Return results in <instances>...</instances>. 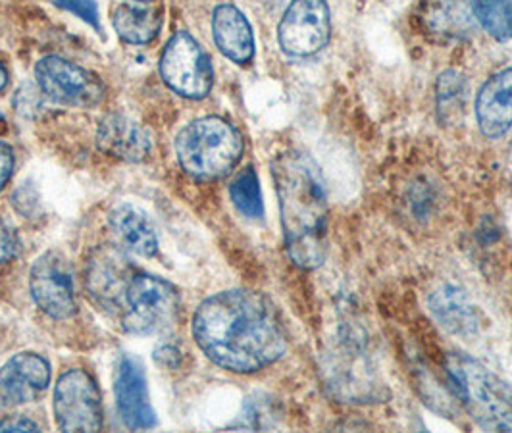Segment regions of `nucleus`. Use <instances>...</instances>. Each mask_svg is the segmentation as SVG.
<instances>
[{
    "label": "nucleus",
    "instance_id": "f257e3e1",
    "mask_svg": "<svg viewBox=\"0 0 512 433\" xmlns=\"http://www.w3.org/2000/svg\"><path fill=\"white\" fill-rule=\"evenodd\" d=\"M197 345L214 364L249 374L285 353V333L270 301L255 291L235 289L206 299L193 318Z\"/></svg>",
    "mask_w": 512,
    "mask_h": 433
},
{
    "label": "nucleus",
    "instance_id": "f03ea898",
    "mask_svg": "<svg viewBox=\"0 0 512 433\" xmlns=\"http://www.w3.org/2000/svg\"><path fill=\"white\" fill-rule=\"evenodd\" d=\"M272 174L287 253L301 268H318L328 247V195L320 168L307 154L283 153L274 160Z\"/></svg>",
    "mask_w": 512,
    "mask_h": 433
},
{
    "label": "nucleus",
    "instance_id": "7ed1b4c3",
    "mask_svg": "<svg viewBox=\"0 0 512 433\" xmlns=\"http://www.w3.org/2000/svg\"><path fill=\"white\" fill-rule=\"evenodd\" d=\"M181 168L199 179L228 176L243 154V139L222 118H201L181 129L176 139Z\"/></svg>",
    "mask_w": 512,
    "mask_h": 433
},
{
    "label": "nucleus",
    "instance_id": "20e7f679",
    "mask_svg": "<svg viewBox=\"0 0 512 433\" xmlns=\"http://www.w3.org/2000/svg\"><path fill=\"white\" fill-rule=\"evenodd\" d=\"M449 376L474 420L487 430L512 432V389L480 362L449 358Z\"/></svg>",
    "mask_w": 512,
    "mask_h": 433
},
{
    "label": "nucleus",
    "instance_id": "39448f33",
    "mask_svg": "<svg viewBox=\"0 0 512 433\" xmlns=\"http://www.w3.org/2000/svg\"><path fill=\"white\" fill-rule=\"evenodd\" d=\"M180 297L174 285L156 276L135 274L122 305L124 328L137 335L166 330L178 314Z\"/></svg>",
    "mask_w": 512,
    "mask_h": 433
},
{
    "label": "nucleus",
    "instance_id": "423d86ee",
    "mask_svg": "<svg viewBox=\"0 0 512 433\" xmlns=\"http://www.w3.org/2000/svg\"><path fill=\"white\" fill-rule=\"evenodd\" d=\"M160 74L170 89L187 99H205L214 83L208 54L187 31L168 41L160 58Z\"/></svg>",
    "mask_w": 512,
    "mask_h": 433
},
{
    "label": "nucleus",
    "instance_id": "0eeeda50",
    "mask_svg": "<svg viewBox=\"0 0 512 433\" xmlns=\"http://www.w3.org/2000/svg\"><path fill=\"white\" fill-rule=\"evenodd\" d=\"M37 83L45 97L64 106L91 108L106 95L103 81L60 56H45L35 68Z\"/></svg>",
    "mask_w": 512,
    "mask_h": 433
},
{
    "label": "nucleus",
    "instance_id": "6e6552de",
    "mask_svg": "<svg viewBox=\"0 0 512 433\" xmlns=\"http://www.w3.org/2000/svg\"><path fill=\"white\" fill-rule=\"evenodd\" d=\"M54 414L62 432H99L103 428L101 395L87 372L70 370L58 380Z\"/></svg>",
    "mask_w": 512,
    "mask_h": 433
},
{
    "label": "nucleus",
    "instance_id": "1a4fd4ad",
    "mask_svg": "<svg viewBox=\"0 0 512 433\" xmlns=\"http://www.w3.org/2000/svg\"><path fill=\"white\" fill-rule=\"evenodd\" d=\"M330 6L326 0H293L278 27V41L285 54L307 58L330 41Z\"/></svg>",
    "mask_w": 512,
    "mask_h": 433
},
{
    "label": "nucleus",
    "instance_id": "9d476101",
    "mask_svg": "<svg viewBox=\"0 0 512 433\" xmlns=\"http://www.w3.org/2000/svg\"><path fill=\"white\" fill-rule=\"evenodd\" d=\"M31 295L39 308L52 318H70L76 312L74 281L68 260L58 253L39 256L29 278Z\"/></svg>",
    "mask_w": 512,
    "mask_h": 433
},
{
    "label": "nucleus",
    "instance_id": "9b49d317",
    "mask_svg": "<svg viewBox=\"0 0 512 433\" xmlns=\"http://www.w3.org/2000/svg\"><path fill=\"white\" fill-rule=\"evenodd\" d=\"M51 382L49 362L33 353L10 358L0 368V410L22 407L41 397Z\"/></svg>",
    "mask_w": 512,
    "mask_h": 433
},
{
    "label": "nucleus",
    "instance_id": "f8f14e48",
    "mask_svg": "<svg viewBox=\"0 0 512 433\" xmlns=\"http://www.w3.org/2000/svg\"><path fill=\"white\" fill-rule=\"evenodd\" d=\"M135 272L128 256L116 247H101L89 258L87 289L89 295L108 310L122 308L129 283Z\"/></svg>",
    "mask_w": 512,
    "mask_h": 433
},
{
    "label": "nucleus",
    "instance_id": "ddd939ff",
    "mask_svg": "<svg viewBox=\"0 0 512 433\" xmlns=\"http://www.w3.org/2000/svg\"><path fill=\"white\" fill-rule=\"evenodd\" d=\"M116 401L120 416L129 430H149L156 424L145 374L135 358L124 357L118 366Z\"/></svg>",
    "mask_w": 512,
    "mask_h": 433
},
{
    "label": "nucleus",
    "instance_id": "4468645a",
    "mask_svg": "<svg viewBox=\"0 0 512 433\" xmlns=\"http://www.w3.org/2000/svg\"><path fill=\"white\" fill-rule=\"evenodd\" d=\"M476 118L482 133L497 139L512 128V68L489 77L476 99Z\"/></svg>",
    "mask_w": 512,
    "mask_h": 433
},
{
    "label": "nucleus",
    "instance_id": "2eb2a0df",
    "mask_svg": "<svg viewBox=\"0 0 512 433\" xmlns=\"http://www.w3.org/2000/svg\"><path fill=\"white\" fill-rule=\"evenodd\" d=\"M97 145L103 153L124 162H143L151 149V137L137 122L126 116H106L97 133Z\"/></svg>",
    "mask_w": 512,
    "mask_h": 433
},
{
    "label": "nucleus",
    "instance_id": "dca6fc26",
    "mask_svg": "<svg viewBox=\"0 0 512 433\" xmlns=\"http://www.w3.org/2000/svg\"><path fill=\"white\" fill-rule=\"evenodd\" d=\"M212 33L220 52L235 64H247L255 56V35L243 12L231 4L214 10Z\"/></svg>",
    "mask_w": 512,
    "mask_h": 433
},
{
    "label": "nucleus",
    "instance_id": "f3484780",
    "mask_svg": "<svg viewBox=\"0 0 512 433\" xmlns=\"http://www.w3.org/2000/svg\"><path fill=\"white\" fill-rule=\"evenodd\" d=\"M110 228L118 241L133 255L153 256L158 249V237L147 212L133 204H118L110 212Z\"/></svg>",
    "mask_w": 512,
    "mask_h": 433
},
{
    "label": "nucleus",
    "instance_id": "a211bd4d",
    "mask_svg": "<svg viewBox=\"0 0 512 433\" xmlns=\"http://www.w3.org/2000/svg\"><path fill=\"white\" fill-rule=\"evenodd\" d=\"M112 24L120 39L131 45L151 43L162 26V16L154 8H143L137 4H120L114 10Z\"/></svg>",
    "mask_w": 512,
    "mask_h": 433
},
{
    "label": "nucleus",
    "instance_id": "6ab92c4d",
    "mask_svg": "<svg viewBox=\"0 0 512 433\" xmlns=\"http://www.w3.org/2000/svg\"><path fill=\"white\" fill-rule=\"evenodd\" d=\"M430 305L439 322L449 330L466 333L476 328V312L459 289L451 285L439 289L432 295Z\"/></svg>",
    "mask_w": 512,
    "mask_h": 433
},
{
    "label": "nucleus",
    "instance_id": "aec40b11",
    "mask_svg": "<svg viewBox=\"0 0 512 433\" xmlns=\"http://www.w3.org/2000/svg\"><path fill=\"white\" fill-rule=\"evenodd\" d=\"M428 31L437 37H459L470 29V14L462 0H430L424 12Z\"/></svg>",
    "mask_w": 512,
    "mask_h": 433
},
{
    "label": "nucleus",
    "instance_id": "412c9836",
    "mask_svg": "<svg viewBox=\"0 0 512 433\" xmlns=\"http://www.w3.org/2000/svg\"><path fill=\"white\" fill-rule=\"evenodd\" d=\"M472 12L487 33L499 41L512 39V0H470Z\"/></svg>",
    "mask_w": 512,
    "mask_h": 433
},
{
    "label": "nucleus",
    "instance_id": "4be33fe9",
    "mask_svg": "<svg viewBox=\"0 0 512 433\" xmlns=\"http://www.w3.org/2000/svg\"><path fill=\"white\" fill-rule=\"evenodd\" d=\"M231 201L235 204V208L251 218L258 220L264 214V204H262V193H260V183L256 178L255 170L247 168L245 172H241L230 187Z\"/></svg>",
    "mask_w": 512,
    "mask_h": 433
},
{
    "label": "nucleus",
    "instance_id": "5701e85b",
    "mask_svg": "<svg viewBox=\"0 0 512 433\" xmlns=\"http://www.w3.org/2000/svg\"><path fill=\"white\" fill-rule=\"evenodd\" d=\"M56 4L72 14H76L77 18H81L83 22H87L89 26L95 27L97 31H101V22H99V8L95 0H56Z\"/></svg>",
    "mask_w": 512,
    "mask_h": 433
},
{
    "label": "nucleus",
    "instance_id": "b1692460",
    "mask_svg": "<svg viewBox=\"0 0 512 433\" xmlns=\"http://www.w3.org/2000/svg\"><path fill=\"white\" fill-rule=\"evenodd\" d=\"M20 253V239L8 224L0 222V264L16 258Z\"/></svg>",
    "mask_w": 512,
    "mask_h": 433
},
{
    "label": "nucleus",
    "instance_id": "393cba45",
    "mask_svg": "<svg viewBox=\"0 0 512 433\" xmlns=\"http://www.w3.org/2000/svg\"><path fill=\"white\" fill-rule=\"evenodd\" d=\"M0 432H39V426L26 416H8L0 422Z\"/></svg>",
    "mask_w": 512,
    "mask_h": 433
},
{
    "label": "nucleus",
    "instance_id": "a878e982",
    "mask_svg": "<svg viewBox=\"0 0 512 433\" xmlns=\"http://www.w3.org/2000/svg\"><path fill=\"white\" fill-rule=\"evenodd\" d=\"M14 164H16L14 149L0 141V189L6 185V181L12 176Z\"/></svg>",
    "mask_w": 512,
    "mask_h": 433
},
{
    "label": "nucleus",
    "instance_id": "bb28decb",
    "mask_svg": "<svg viewBox=\"0 0 512 433\" xmlns=\"http://www.w3.org/2000/svg\"><path fill=\"white\" fill-rule=\"evenodd\" d=\"M6 83H8V72H6L4 64L0 62V91L6 87Z\"/></svg>",
    "mask_w": 512,
    "mask_h": 433
},
{
    "label": "nucleus",
    "instance_id": "cd10ccee",
    "mask_svg": "<svg viewBox=\"0 0 512 433\" xmlns=\"http://www.w3.org/2000/svg\"><path fill=\"white\" fill-rule=\"evenodd\" d=\"M137 2H149V0H137Z\"/></svg>",
    "mask_w": 512,
    "mask_h": 433
},
{
    "label": "nucleus",
    "instance_id": "c85d7f7f",
    "mask_svg": "<svg viewBox=\"0 0 512 433\" xmlns=\"http://www.w3.org/2000/svg\"><path fill=\"white\" fill-rule=\"evenodd\" d=\"M0 120H2V114H0Z\"/></svg>",
    "mask_w": 512,
    "mask_h": 433
}]
</instances>
